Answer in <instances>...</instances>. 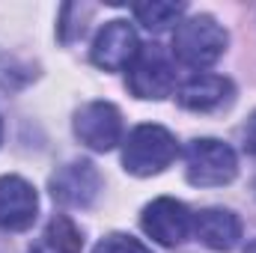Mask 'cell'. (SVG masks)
Returning <instances> with one entry per match:
<instances>
[{"label":"cell","mask_w":256,"mask_h":253,"mask_svg":"<svg viewBox=\"0 0 256 253\" xmlns=\"http://www.w3.org/2000/svg\"><path fill=\"white\" fill-rule=\"evenodd\" d=\"M27 253H57V250H51V248H48V244L42 242V244H36V248H30Z\"/></svg>","instance_id":"cell-16"},{"label":"cell","mask_w":256,"mask_h":253,"mask_svg":"<svg viewBox=\"0 0 256 253\" xmlns=\"http://www.w3.org/2000/svg\"><path fill=\"white\" fill-rule=\"evenodd\" d=\"M140 224L152 242H158L161 248H176L191 236L194 214L188 212L185 202H179L173 196H158L143 208Z\"/></svg>","instance_id":"cell-6"},{"label":"cell","mask_w":256,"mask_h":253,"mask_svg":"<svg viewBox=\"0 0 256 253\" xmlns=\"http://www.w3.org/2000/svg\"><path fill=\"white\" fill-rule=\"evenodd\" d=\"M45 244L57 253H80L84 250V232L68 214H57V218H51V224L45 230Z\"/></svg>","instance_id":"cell-12"},{"label":"cell","mask_w":256,"mask_h":253,"mask_svg":"<svg viewBox=\"0 0 256 253\" xmlns=\"http://www.w3.org/2000/svg\"><path fill=\"white\" fill-rule=\"evenodd\" d=\"M226 45H230V33L212 15L182 18L173 30V57L188 68H196V72L218 63L224 57Z\"/></svg>","instance_id":"cell-2"},{"label":"cell","mask_w":256,"mask_h":253,"mask_svg":"<svg viewBox=\"0 0 256 253\" xmlns=\"http://www.w3.org/2000/svg\"><path fill=\"white\" fill-rule=\"evenodd\" d=\"M128 86L143 102H161L176 92V66L161 45H140L128 66Z\"/></svg>","instance_id":"cell-4"},{"label":"cell","mask_w":256,"mask_h":253,"mask_svg":"<svg viewBox=\"0 0 256 253\" xmlns=\"http://www.w3.org/2000/svg\"><path fill=\"white\" fill-rule=\"evenodd\" d=\"M140 51V39L134 33V27L128 21H108L98 36L92 39V48H90V57L92 63L104 72H128V66L134 63Z\"/></svg>","instance_id":"cell-8"},{"label":"cell","mask_w":256,"mask_h":253,"mask_svg":"<svg viewBox=\"0 0 256 253\" xmlns=\"http://www.w3.org/2000/svg\"><path fill=\"white\" fill-rule=\"evenodd\" d=\"M185 15V3H161V0H152V3H140L134 6V18L146 27V30H167L173 24H179Z\"/></svg>","instance_id":"cell-13"},{"label":"cell","mask_w":256,"mask_h":253,"mask_svg":"<svg viewBox=\"0 0 256 253\" xmlns=\"http://www.w3.org/2000/svg\"><path fill=\"white\" fill-rule=\"evenodd\" d=\"M74 137L92 152H110L122 143V114L110 102H86L74 114Z\"/></svg>","instance_id":"cell-5"},{"label":"cell","mask_w":256,"mask_h":253,"mask_svg":"<svg viewBox=\"0 0 256 253\" xmlns=\"http://www.w3.org/2000/svg\"><path fill=\"white\" fill-rule=\"evenodd\" d=\"M51 196L68 208H90L102 194V173L92 161H68L48 182Z\"/></svg>","instance_id":"cell-7"},{"label":"cell","mask_w":256,"mask_h":253,"mask_svg":"<svg viewBox=\"0 0 256 253\" xmlns=\"http://www.w3.org/2000/svg\"><path fill=\"white\" fill-rule=\"evenodd\" d=\"M0 140H3V120H0Z\"/></svg>","instance_id":"cell-18"},{"label":"cell","mask_w":256,"mask_h":253,"mask_svg":"<svg viewBox=\"0 0 256 253\" xmlns=\"http://www.w3.org/2000/svg\"><path fill=\"white\" fill-rule=\"evenodd\" d=\"M179 158V140L170 128L146 122L128 131L122 140V167L131 176H158Z\"/></svg>","instance_id":"cell-1"},{"label":"cell","mask_w":256,"mask_h":253,"mask_svg":"<svg viewBox=\"0 0 256 253\" xmlns=\"http://www.w3.org/2000/svg\"><path fill=\"white\" fill-rule=\"evenodd\" d=\"M244 149L250 152V155H256V110L248 116V122H244Z\"/></svg>","instance_id":"cell-15"},{"label":"cell","mask_w":256,"mask_h":253,"mask_svg":"<svg viewBox=\"0 0 256 253\" xmlns=\"http://www.w3.org/2000/svg\"><path fill=\"white\" fill-rule=\"evenodd\" d=\"M238 173V155L230 143L196 137L185 146V176L194 188H224Z\"/></svg>","instance_id":"cell-3"},{"label":"cell","mask_w":256,"mask_h":253,"mask_svg":"<svg viewBox=\"0 0 256 253\" xmlns=\"http://www.w3.org/2000/svg\"><path fill=\"white\" fill-rule=\"evenodd\" d=\"M191 236L208 250H232L242 242V218L230 208H202L194 214Z\"/></svg>","instance_id":"cell-11"},{"label":"cell","mask_w":256,"mask_h":253,"mask_svg":"<svg viewBox=\"0 0 256 253\" xmlns=\"http://www.w3.org/2000/svg\"><path fill=\"white\" fill-rule=\"evenodd\" d=\"M39 214V194L21 176H0V226L21 232Z\"/></svg>","instance_id":"cell-9"},{"label":"cell","mask_w":256,"mask_h":253,"mask_svg":"<svg viewBox=\"0 0 256 253\" xmlns=\"http://www.w3.org/2000/svg\"><path fill=\"white\" fill-rule=\"evenodd\" d=\"M92 253H152L140 238H134V236H128V232H110V236H104Z\"/></svg>","instance_id":"cell-14"},{"label":"cell","mask_w":256,"mask_h":253,"mask_svg":"<svg viewBox=\"0 0 256 253\" xmlns=\"http://www.w3.org/2000/svg\"><path fill=\"white\" fill-rule=\"evenodd\" d=\"M232 80L224 74H208V72H196L191 74L182 86H176V98L185 110L196 114H208V110H220L232 102Z\"/></svg>","instance_id":"cell-10"},{"label":"cell","mask_w":256,"mask_h":253,"mask_svg":"<svg viewBox=\"0 0 256 253\" xmlns=\"http://www.w3.org/2000/svg\"><path fill=\"white\" fill-rule=\"evenodd\" d=\"M244 253H256V238L250 242V244H248V248H244Z\"/></svg>","instance_id":"cell-17"}]
</instances>
